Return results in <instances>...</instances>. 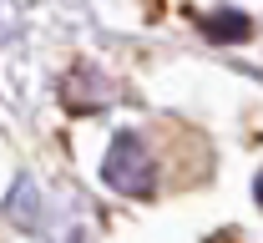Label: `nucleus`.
<instances>
[{"label": "nucleus", "instance_id": "obj_1", "mask_svg": "<svg viewBox=\"0 0 263 243\" xmlns=\"http://www.w3.org/2000/svg\"><path fill=\"white\" fill-rule=\"evenodd\" d=\"M101 177H106L117 193H127V198H152V193H157V162H152L147 142L137 137V132H122V137L106 147Z\"/></svg>", "mask_w": 263, "mask_h": 243}, {"label": "nucleus", "instance_id": "obj_2", "mask_svg": "<svg viewBox=\"0 0 263 243\" xmlns=\"http://www.w3.org/2000/svg\"><path fill=\"white\" fill-rule=\"evenodd\" d=\"M202 31L213 35V41H248V15H238V10H218V15H208L202 21Z\"/></svg>", "mask_w": 263, "mask_h": 243}, {"label": "nucleus", "instance_id": "obj_3", "mask_svg": "<svg viewBox=\"0 0 263 243\" xmlns=\"http://www.w3.org/2000/svg\"><path fill=\"white\" fill-rule=\"evenodd\" d=\"M253 193H258V203H263V173H258V182H253Z\"/></svg>", "mask_w": 263, "mask_h": 243}, {"label": "nucleus", "instance_id": "obj_4", "mask_svg": "<svg viewBox=\"0 0 263 243\" xmlns=\"http://www.w3.org/2000/svg\"><path fill=\"white\" fill-rule=\"evenodd\" d=\"M213 243H233V238H213Z\"/></svg>", "mask_w": 263, "mask_h": 243}]
</instances>
